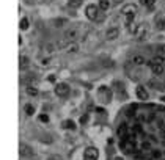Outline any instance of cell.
I'll return each instance as SVG.
<instances>
[{"label":"cell","mask_w":165,"mask_h":160,"mask_svg":"<svg viewBox=\"0 0 165 160\" xmlns=\"http://www.w3.org/2000/svg\"><path fill=\"white\" fill-rule=\"evenodd\" d=\"M68 93H69V85L68 83H57V86H55V94L60 96V97H65V96H68Z\"/></svg>","instance_id":"obj_5"},{"label":"cell","mask_w":165,"mask_h":160,"mask_svg":"<svg viewBox=\"0 0 165 160\" xmlns=\"http://www.w3.org/2000/svg\"><path fill=\"white\" fill-rule=\"evenodd\" d=\"M132 61H134L135 65H145V61H146V60H145V57H141V55H135Z\"/></svg>","instance_id":"obj_21"},{"label":"cell","mask_w":165,"mask_h":160,"mask_svg":"<svg viewBox=\"0 0 165 160\" xmlns=\"http://www.w3.org/2000/svg\"><path fill=\"white\" fill-rule=\"evenodd\" d=\"M25 91H27V94H30V96H36V94H38V90H36L35 86H27Z\"/></svg>","instance_id":"obj_22"},{"label":"cell","mask_w":165,"mask_h":160,"mask_svg":"<svg viewBox=\"0 0 165 160\" xmlns=\"http://www.w3.org/2000/svg\"><path fill=\"white\" fill-rule=\"evenodd\" d=\"M151 157H153L154 160H159L160 157H162V152H160V151H157V149H154L153 152H151Z\"/></svg>","instance_id":"obj_26"},{"label":"cell","mask_w":165,"mask_h":160,"mask_svg":"<svg viewBox=\"0 0 165 160\" xmlns=\"http://www.w3.org/2000/svg\"><path fill=\"white\" fill-rule=\"evenodd\" d=\"M140 148H141V149H145V151H148V149H151V143H149V141H143Z\"/></svg>","instance_id":"obj_27"},{"label":"cell","mask_w":165,"mask_h":160,"mask_svg":"<svg viewBox=\"0 0 165 160\" xmlns=\"http://www.w3.org/2000/svg\"><path fill=\"white\" fill-rule=\"evenodd\" d=\"M86 121H88V115H84V116L80 118V122H82V124H85Z\"/></svg>","instance_id":"obj_31"},{"label":"cell","mask_w":165,"mask_h":160,"mask_svg":"<svg viewBox=\"0 0 165 160\" xmlns=\"http://www.w3.org/2000/svg\"><path fill=\"white\" fill-rule=\"evenodd\" d=\"M116 134H118V137H120L121 140H126L127 137H129V135H127V126H126V124H120Z\"/></svg>","instance_id":"obj_11"},{"label":"cell","mask_w":165,"mask_h":160,"mask_svg":"<svg viewBox=\"0 0 165 160\" xmlns=\"http://www.w3.org/2000/svg\"><path fill=\"white\" fill-rule=\"evenodd\" d=\"M160 100H162V102L165 104V96H162V97H160Z\"/></svg>","instance_id":"obj_37"},{"label":"cell","mask_w":165,"mask_h":160,"mask_svg":"<svg viewBox=\"0 0 165 160\" xmlns=\"http://www.w3.org/2000/svg\"><path fill=\"white\" fill-rule=\"evenodd\" d=\"M99 151L96 148H86L84 152V160H98Z\"/></svg>","instance_id":"obj_4"},{"label":"cell","mask_w":165,"mask_h":160,"mask_svg":"<svg viewBox=\"0 0 165 160\" xmlns=\"http://www.w3.org/2000/svg\"><path fill=\"white\" fill-rule=\"evenodd\" d=\"M63 50H65L66 53H76V52H79V44L77 43H69Z\"/></svg>","instance_id":"obj_12"},{"label":"cell","mask_w":165,"mask_h":160,"mask_svg":"<svg viewBox=\"0 0 165 160\" xmlns=\"http://www.w3.org/2000/svg\"><path fill=\"white\" fill-rule=\"evenodd\" d=\"M31 154V149L25 144H21V155H30Z\"/></svg>","instance_id":"obj_20"},{"label":"cell","mask_w":165,"mask_h":160,"mask_svg":"<svg viewBox=\"0 0 165 160\" xmlns=\"http://www.w3.org/2000/svg\"><path fill=\"white\" fill-rule=\"evenodd\" d=\"M118 36H120V30H118L116 27H112V28H109L105 31V38L107 39H116Z\"/></svg>","instance_id":"obj_10"},{"label":"cell","mask_w":165,"mask_h":160,"mask_svg":"<svg viewBox=\"0 0 165 160\" xmlns=\"http://www.w3.org/2000/svg\"><path fill=\"white\" fill-rule=\"evenodd\" d=\"M63 126H65L66 129H76V122H74V121H71V119L65 121V122H63Z\"/></svg>","instance_id":"obj_25"},{"label":"cell","mask_w":165,"mask_h":160,"mask_svg":"<svg viewBox=\"0 0 165 160\" xmlns=\"http://www.w3.org/2000/svg\"><path fill=\"white\" fill-rule=\"evenodd\" d=\"M149 65H160V66H165V57H160V55L154 57L153 60L149 61Z\"/></svg>","instance_id":"obj_15"},{"label":"cell","mask_w":165,"mask_h":160,"mask_svg":"<svg viewBox=\"0 0 165 160\" xmlns=\"http://www.w3.org/2000/svg\"><path fill=\"white\" fill-rule=\"evenodd\" d=\"M141 160H151V159H141Z\"/></svg>","instance_id":"obj_39"},{"label":"cell","mask_w":165,"mask_h":160,"mask_svg":"<svg viewBox=\"0 0 165 160\" xmlns=\"http://www.w3.org/2000/svg\"><path fill=\"white\" fill-rule=\"evenodd\" d=\"M154 25H156V28H157V30H165V17L162 14H156Z\"/></svg>","instance_id":"obj_8"},{"label":"cell","mask_w":165,"mask_h":160,"mask_svg":"<svg viewBox=\"0 0 165 160\" xmlns=\"http://www.w3.org/2000/svg\"><path fill=\"white\" fill-rule=\"evenodd\" d=\"M19 27H21V30H27V28L30 27V22H29V19H27V17H22Z\"/></svg>","instance_id":"obj_18"},{"label":"cell","mask_w":165,"mask_h":160,"mask_svg":"<svg viewBox=\"0 0 165 160\" xmlns=\"http://www.w3.org/2000/svg\"><path fill=\"white\" fill-rule=\"evenodd\" d=\"M98 13H99V6H96V5H88L86 10H85V14L90 21L98 19Z\"/></svg>","instance_id":"obj_3"},{"label":"cell","mask_w":165,"mask_h":160,"mask_svg":"<svg viewBox=\"0 0 165 160\" xmlns=\"http://www.w3.org/2000/svg\"><path fill=\"white\" fill-rule=\"evenodd\" d=\"M148 91H146L143 86H139V88H137V97H139L140 100H146L148 99Z\"/></svg>","instance_id":"obj_13"},{"label":"cell","mask_w":165,"mask_h":160,"mask_svg":"<svg viewBox=\"0 0 165 160\" xmlns=\"http://www.w3.org/2000/svg\"><path fill=\"white\" fill-rule=\"evenodd\" d=\"M112 2H113V3H116V5H118V3H123V0H112Z\"/></svg>","instance_id":"obj_36"},{"label":"cell","mask_w":165,"mask_h":160,"mask_svg":"<svg viewBox=\"0 0 165 160\" xmlns=\"http://www.w3.org/2000/svg\"><path fill=\"white\" fill-rule=\"evenodd\" d=\"M115 160H123L121 157H115Z\"/></svg>","instance_id":"obj_38"},{"label":"cell","mask_w":165,"mask_h":160,"mask_svg":"<svg viewBox=\"0 0 165 160\" xmlns=\"http://www.w3.org/2000/svg\"><path fill=\"white\" fill-rule=\"evenodd\" d=\"M157 52H159L160 57H165V46H159V47H157Z\"/></svg>","instance_id":"obj_28"},{"label":"cell","mask_w":165,"mask_h":160,"mask_svg":"<svg viewBox=\"0 0 165 160\" xmlns=\"http://www.w3.org/2000/svg\"><path fill=\"white\" fill-rule=\"evenodd\" d=\"M66 24H68L66 19H55L54 21V25L55 27H63V25H66Z\"/></svg>","instance_id":"obj_24"},{"label":"cell","mask_w":165,"mask_h":160,"mask_svg":"<svg viewBox=\"0 0 165 160\" xmlns=\"http://www.w3.org/2000/svg\"><path fill=\"white\" fill-rule=\"evenodd\" d=\"M82 3V0H69V5L71 6H79Z\"/></svg>","instance_id":"obj_29"},{"label":"cell","mask_w":165,"mask_h":160,"mask_svg":"<svg viewBox=\"0 0 165 160\" xmlns=\"http://www.w3.org/2000/svg\"><path fill=\"white\" fill-rule=\"evenodd\" d=\"M25 113H27L29 116H31V115L35 113V107H33V105H30V104H27V105H25Z\"/></svg>","instance_id":"obj_23"},{"label":"cell","mask_w":165,"mask_h":160,"mask_svg":"<svg viewBox=\"0 0 165 160\" xmlns=\"http://www.w3.org/2000/svg\"><path fill=\"white\" fill-rule=\"evenodd\" d=\"M99 97L102 99V102L109 104L110 100H112V91H110V88H107V86H101L99 88Z\"/></svg>","instance_id":"obj_2"},{"label":"cell","mask_w":165,"mask_h":160,"mask_svg":"<svg viewBox=\"0 0 165 160\" xmlns=\"http://www.w3.org/2000/svg\"><path fill=\"white\" fill-rule=\"evenodd\" d=\"M139 25H140V24H135V22H131V24H127V30H129L132 35H135V31H137V28H139Z\"/></svg>","instance_id":"obj_19"},{"label":"cell","mask_w":165,"mask_h":160,"mask_svg":"<svg viewBox=\"0 0 165 160\" xmlns=\"http://www.w3.org/2000/svg\"><path fill=\"white\" fill-rule=\"evenodd\" d=\"M123 14H124V17H135V14H137V5L129 3L127 6L123 8Z\"/></svg>","instance_id":"obj_7"},{"label":"cell","mask_w":165,"mask_h":160,"mask_svg":"<svg viewBox=\"0 0 165 160\" xmlns=\"http://www.w3.org/2000/svg\"><path fill=\"white\" fill-rule=\"evenodd\" d=\"M77 36H79V30L77 28H69V30L65 31V36H63V38H65L68 43H76Z\"/></svg>","instance_id":"obj_6"},{"label":"cell","mask_w":165,"mask_h":160,"mask_svg":"<svg viewBox=\"0 0 165 160\" xmlns=\"http://www.w3.org/2000/svg\"><path fill=\"white\" fill-rule=\"evenodd\" d=\"M151 71H153V74L160 75L164 72V66H160V65H151Z\"/></svg>","instance_id":"obj_16"},{"label":"cell","mask_w":165,"mask_h":160,"mask_svg":"<svg viewBox=\"0 0 165 160\" xmlns=\"http://www.w3.org/2000/svg\"><path fill=\"white\" fill-rule=\"evenodd\" d=\"M140 3H141V5H145V6H148L149 5V0H140Z\"/></svg>","instance_id":"obj_34"},{"label":"cell","mask_w":165,"mask_h":160,"mask_svg":"<svg viewBox=\"0 0 165 160\" xmlns=\"http://www.w3.org/2000/svg\"><path fill=\"white\" fill-rule=\"evenodd\" d=\"M146 33H148V27H146V24H140L139 28H137V31H135V36L139 39H145Z\"/></svg>","instance_id":"obj_9"},{"label":"cell","mask_w":165,"mask_h":160,"mask_svg":"<svg viewBox=\"0 0 165 160\" xmlns=\"http://www.w3.org/2000/svg\"><path fill=\"white\" fill-rule=\"evenodd\" d=\"M39 119L43 121V122H47L49 121V116L47 115H39Z\"/></svg>","instance_id":"obj_30"},{"label":"cell","mask_w":165,"mask_h":160,"mask_svg":"<svg viewBox=\"0 0 165 160\" xmlns=\"http://www.w3.org/2000/svg\"><path fill=\"white\" fill-rule=\"evenodd\" d=\"M47 80H49V82H55V75H49Z\"/></svg>","instance_id":"obj_35"},{"label":"cell","mask_w":165,"mask_h":160,"mask_svg":"<svg viewBox=\"0 0 165 160\" xmlns=\"http://www.w3.org/2000/svg\"><path fill=\"white\" fill-rule=\"evenodd\" d=\"M30 65V60H29V57H25V55H22L19 58V68L21 69H25V68H29Z\"/></svg>","instance_id":"obj_14"},{"label":"cell","mask_w":165,"mask_h":160,"mask_svg":"<svg viewBox=\"0 0 165 160\" xmlns=\"http://www.w3.org/2000/svg\"><path fill=\"white\" fill-rule=\"evenodd\" d=\"M121 149L124 151V152H129V154H132V152H135V143H134V138L132 137H127L126 140H123L121 141Z\"/></svg>","instance_id":"obj_1"},{"label":"cell","mask_w":165,"mask_h":160,"mask_svg":"<svg viewBox=\"0 0 165 160\" xmlns=\"http://www.w3.org/2000/svg\"><path fill=\"white\" fill-rule=\"evenodd\" d=\"M49 61H50V58H44L41 65H43V66H47V65H49Z\"/></svg>","instance_id":"obj_33"},{"label":"cell","mask_w":165,"mask_h":160,"mask_svg":"<svg viewBox=\"0 0 165 160\" xmlns=\"http://www.w3.org/2000/svg\"><path fill=\"white\" fill-rule=\"evenodd\" d=\"M99 10H102V11H105V10H109V6H110V0H99Z\"/></svg>","instance_id":"obj_17"},{"label":"cell","mask_w":165,"mask_h":160,"mask_svg":"<svg viewBox=\"0 0 165 160\" xmlns=\"http://www.w3.org/2000/svg\"><path fill=\"white\" fill-rule=\"evenodd\" d=\"M49 160H63L61 157H60V155H50V159Z\"/></svg>","instance_id":"obj_32"}]
</instances>
